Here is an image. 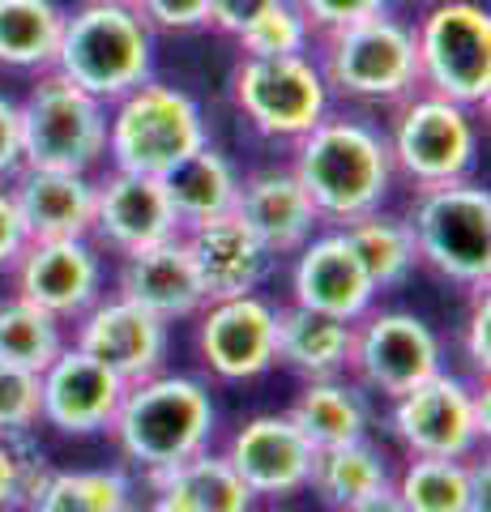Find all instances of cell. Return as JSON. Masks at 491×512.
<instances>
[{
	"label": "cell",
	"instance_id": "cell-1",
	"mask_svg": "<svg viewBox=\"0 0 491 512\" xmlns=\"http://www.w3.org/2000/svg\"><path fill=\"white\" fill-rule=\"evenodd\" d=\"M291 171L321 214V227H346L385 205L393 188L389 141L359 116H325L295 141Z\"/></svg>",
	"mask_w": 491,
	"mask_h": 512
},
{
	"label": "cell",
	"instance_id": "cell-2",
	"mask_svg": "<svg viewBox=\"0 0 491 512\" xmlns=\"http://www.w3.org/2000/svg\"><path fill=\"white\" fill-rule=\"evenodd\" d=\"M214 427L218 410L205 380L163 367V372L124 389L107 436L116 440L120 457L133 470L150 478L158 470H171L180 461L197 457L201 448H210Z\"/></svg>",
	"mask_w": 491,
	"mask_h": 512
},
{
	"label": "cell",
	"instance_id": "cell-3",
	"mask_svg": "<svg viewBox=\"0 0 491 512\" xmlns=\"http://www.w3.org/2000/svg\"><path fill=\"white\" fill-rule=\"evenodd\" d=\"M52 69L99 103H116L154 77V30L129 0H86L65 13Z\"/></svg>",
	"mask_w": 491,
	"mask_h": 512
},
{
	"label": "cell",
	"instance_id": "cell-4",
	"mask_svg": "<svg viewBox=\"0 0 491 512\" xmlns=\"http://www.w3.org/2000/svg\"><path fill=\"white\" fill-rule=\"evenodd\" d=\"M201 146H210L205 111L180 86L146 77L107 103V167L163 180Z\"/></svg>",
	"mask_w": 491,
	"mask_h": 512
},
{
	"label": "cell",
	"instance_id": "cell-5",
	"mask_svg": "<svg viewBox=\"0 0 491 512\" xmlns=\"http://www.w3.org/2000/svg\"><path fill=\"white\" fill-rule=\"evenodd\" d=\"M410 235L419 265L462 291L479 295L491 282V192L474 180L415 188L410 197Z\"/></svg>",
	"mask_w": 491,
	"mask_h": 512
},
{
	"label": "cell",
	"instance_id": "cell-6",
	"mask_svg": "<svg viewBox=\"0 0 491 512\" xmlns=\"http://www.w3.org/2000/svg\"><path fill=\"white\" fill-rule=\"evenodd\" d=\"M22 167L99 175L107 163V103L56 69L35 73L26 99H18Z\"/></svg>",
	"mask_w": 491,
	"mask_h": 512
},
{
	"label": "cell",
	"instance_id": "cell-7",
	"mask_svg": "<svg viewBox=\"0 0 491 512\" xmlns=\"http://www.w3.org/2000/svg\"><path fill=\"white\" fill-rule=\"evenodd\" d=\"M321 77L329 94L351 103H393L419 90V60H415V26L389 13L363 18L334 35H321Z\"/></svg>",
	"mask_w": 491,
	"mask_h": 512
},
{
	"label": "cell",
	"instance_id": "cell-8",
	"mask_svg": "<svg viewBox=\"0 0 491 512\" xmlns=\"http://www.w3.org/2000/svg\"><path fill=\"white\" fill-rule=\"evenodd\" d=\"M419 90L470 111L491 99V18L474 0H432L415 26Z\"/></svg>",
	"mask_w": 491,
	"mask_h": 512
},
{
	"label": "cell",
	"instance_id": "cell-9",
	"mask_svg": "<svg viewBox=\"0 0 491 512\" xmlns=\"http://www.w3.org/2000/svg\"><path fill=\"white\" fill-rule=\"evenodd\" d=\"M389 163L415 188H436L453 180H470L479 167V120L462 103L436 99L415 90L398 103L389 124Z\"/></svg>",
	"mask_w": 491,
	"mask_h": 512
},
{
	"label": "cell",
	"instance_id": "cell-10",
	"mask_svg": "<svg viewBox=\"0 0 491 512\" xmlns=\"http://www.w3.org/2000/svg\"><path fill=\"white\" fill-rule=\"evenodd\" d=\"M231 99L240 107L252 133L265 141L295 146L312 124L329 116V86L312 52L304 56H240L231 77Z\"/></svg>",
	"mask_w": 491,
	"mask_h": 512
},
{
	"label": "cell",
	"instance_id": "cell-11",
	"mask_svg": "<svg viewBox=\"0 0 491 512\" xmlns=\"http://www.w3.org/2000/svg\"><path fill=\"white\" fill-rule=\"evenodd\" d=\"M389 427L410 457L466 461L479 453V444L491 431L487 389L440 367L436 376H427L423 384H415V389L393 402Z\"/></svg>",
	"mask_w": 491,
	"mask_h": 512
},
{
	"label": "cell",
	"instance_id": "cell-12",
	"mask_svg": "<svg viewBox=\"0 0 491 512\" xmlns=\"http://www.w3.org/2000/svg\"><path fill=\"white\" fill-rule=\"evenodd\" d=\"M445 367V350L423 316L389 308V312H368L355 320L351 338V363L346 372L363 393H376L385 402H398L427 376Z\"/></svg>",
	"mask_w": 491,
	"mask_h": 512
},
{
	"label": "cell",
	"instance_id": "cell-13",
	"mask_svg": "<svg viewBox=\"0 0 491 512\" xmlns=\"http://www.w3.org/2000/svg\"><path fill=\"white\" fill-rule=\"evenodd\" d=\"M9 274L13 295H22L26 303H35L65 325H73L107 295L103 252L90 239H26Z\"/></svg>",
	"mask_w": 491,
	"mask_h": 512
},
{
	"label": "cell",
	"instance_id": "cell-14",
	"mask_svg": "<svg viewBox=\"0 0 491 512\" xmlns=\"http://www.w3.org/2000/svg\"><path fill=\"white\" fill-rule=\"evenodd\" d=\"M180 231L184 227L171 210L163 180L116 167L94 175V222L86 239L103 256H133L163 239H176Z\"/></svg>",
	"mask_w": 491,
	"mask_h": 512
},
{
	"label": "cell",
	"instance_id": "cell-15",
	"mask_svg": "<svg viewBox=\"0 0 491 512\" xmlns=\"http://www.w3.org/2000/svg\"><path fill=\"white\" fill-rule=\"evenodd\" d=\"M197 320V355L205 372L227 384H244L278 367L274 346V303L252 295L214 299L193 316Z\"/></svg>",
	"mask_w": 491,
	"mask_h": 512
},
{
	"label": "cell",
	"instance_id": "cell-16",
	"mask_svg": "<svg viewBox=\"0 0 491 512\" xmlns=\"http://www.w3.org/2000/svg\"><path fill=\"white\" fill-rule=\"evenodd\" d=\"M73 346L112 367L124 384H137L167 367L171 325L124 295H103L73 320Z\"/></svg>",
	"mask_w": 491,
	"mask_h": 512
},
{
	"label": "cell",
	"instance_id": "cell-17",
	"mask_svg": "<svg viewBox=\"0 0 491 512\" xmlns=\"http://www.w3.org/2000/svg\"><path fill=\"white\" fill-rule=\"evenodd\" d=\"M124 389L112 367L69 342L39 372V423L60 436H99L112 427Z\"/></svg>",
	"mask_w": 491,
	"mask_h": 512
},
{
	"label": "cell",
	"instance_id": "cell-18",
	"mask_svg": "<svg viewBox=\"0 0 491 512\" xmlns=\"http://www.w3.org/2000/svg\"><path fill=\"white\" fill-rule=\"evenodd\" d=\"M291 303L334 320H355L376 308V286L342 227H321L291 256Z\"/></svg>",
	"mask_w": 491,
	"mask_h": 512
},
{
	"label": "cell",
	"instance_id": "cell-19",
	"mask_svg": "<svg viewBox=\"0 0 491 512\" xmlns=\"http://www.w3.org/2000/svg\"><path fill=\"white\" fill-rule=\"evenodd\" d=\"M312 457L316 448L287 414H257L235 427V436L227 440V461L257 500H291L308 491Z\"/></svg>",
	"mask_w": 491,
	"mask_h": 512
},
{
	"label": "cell",
	"instance_id": "cell-20",
	"mask_svg": "<svg viewBox=\"0 0 491 512\" xmlns=\"http://www.w3.org/2000/svg\"><path fill=\"white\" fill-rule=\"evenodd\" d=\"M184 244H188V256H193L197 278H201L205 303L261 291L265 278L274 274V265H278L235 210L205 218L197 227H184Z\"/></svg>",
	"mask_w": 491,
	"mask_h": 512
},
{
	"label": "cell",
	"instance_id": "cell-21",
	"mask_svg": "<svg viewBox=\"0 0 491 512\" xmlns=\"http://www.w3.org/2000/svg\"><path fill=\"white\" fill-rule=\"evenodd\" d=\"M235 214L248 222V231L261 239V248L274 261H287L308 239L321 231V214L308 201L304 184L295 180L291 167H261L240 180Z\"/></svg>",
	"mask_w": 491,
	"mask_h": 512
},
{
	"label": "cell",
	"instance_id": "cell-22",
	"mask_svg": "<svg viewBox=\"0 0 491 512\" xmlns=\"http://www.w3.org/2000/svg\"><path fill=\"white\" fill-rule=\"evenodd\" d=\"M116 295L137 303V308H146L158 320H167V325L193 320L205 308V291H201V278L193 269V256H188L184 231L154 248L120 256Z\"/></svg>",
	"mask_w": 491,
	"mask_h": 512
},
{
	"label": "cell",
	"instance_id": "cell-23",
	"mask_svg": "<svg viewBox=\"0 0 491 512\" xmlns=\"http://www.w3.org/2000/svg\"><path fill=\"white\" fill-rule=\"evenodd\" d=\"M26 239H86L94 222V175L22 167L5 184Z\"/></svg>",
	"mask_w": 491,
	"mask_h": 512
},
{
	"label": "cell",
	"instance_id": "cell-24",
	"mask_svg": "<svg viewBox=\"0 0 491 512\" xmlns=\"http://www.w3.org/2000/svg\"><path fill=\"white\" fill-rule=\"evenodd\" d=\"M351 338L355 325L351 320H334L308 308H274V346L278 363L291 367L304 380H325V376H346L351 363Z\"/></svg>",
	"mask_w": 491,
	"mask_h": 512
},
{
	"label": "cell",
	"instance_id": "cell-25",
	"mask_svg": "<svg viewBox=\"0 0 491 512\" xmlns=\"http://www.w3.org/2000/svg\"><path fill=\"white\" fill-rule=\"evenodd\" d=\"M287 419L304 431V440L321 453V448H338V444L368 436L372 406H368V393H363L355 380L325 376V380L304 384V393L295 397Z\"/></svg>",
	"mask_w": 491,
	"mask_h": 512
},
{
	"label": "cell",
	"instance_id": "cell-26",
	"mask_svg": "<svg viewBox=\"0 0 491 512\" xmlns=\"http://www.w3.org/2000/svg\"><path fill=\"white\" fill-rule=\"evenodd\" d=\"M308 487L321 495V504L329 512H351L363 500H372L376 491L393 487V470H389L385 453L363 436V440L338 444V448H321V453L312 457Z\"/></svg>",
	"mask_w": 491,
	"mask_h": 512
},
{
	"label": "cell",
	"instance_id": "cell-27",
	"mask_svg": "<svg viewBox=\"0 0 491 512\" xmlns=\"http://www.w3.org/2000/svg\"><path fill=\"white\" fill-rule=\"evenodd\" d=\"M167 201L176 210L180 227H197L205 218L231 214L235 197H240V171L218 146H201L197 154H188L176 171L163 175Z\"/></svg>",
	"mask_w": 491,
	"mask_h": 512
},
{
	"label": "cell",
	"instance_id": "cell-28",
	"mask_svg": "<svg viewBox=\"0 0 491 512\" xmlns=\"http://www.w3.org/2000/svg\"><path fill=\"white\" fill-rule=\"evenodd\" d=\"M150 487L197 512H252L257 508V495L244 487V478L235 474L227 453H214V448H201L197 457L180 461V466L150 474Z\"/></svg>",
	"mask_w": 491,
	"mask_h": 512
},
{
	"label": "cell",
	"instance_id": "cell-29",
	"mask_svg": "<svg viewBox=\"0 0 491 512\" xmlns=\"http://www.w3.org/2000/svg\"><path fill=\"white\" fill-rule=\"evenodd\" d=\"M65 9L56 0H0V69L47 73L56 64Z\"/></svg>",
	"mask_w": 491,
	"mask_h": 512
},
{
	"label": "cell",
	"instance_id": "cell-30",
	"mask_svg": "<svg viewBox=\"0 0 491 512\" xmlns=\"http://www.w3.org/2000/svg\"><path fill=\"white\" fill-rule=\"evenodd\" d=\"M342 231H346V239H351V248L363 261V269H368L376 295L398 291V286H406V278L419 269L415 235H410V222L402 214L372 210V214H363L355 222H346Z\"/></svg>",
	"mask_w": 491,
	"mask_h": 512
},
{
	"label": "cell",
	"instance_id": "cell-31",
	"mask_svg": "<svg viewBox=\"0 0 491 512\" xmlns=\"http://www.w3.org/2000/svg\"><path fill=\"white\" fill-rule=\"evenodd\" d=\"M393 491L406 512H479L474 508V457H410Z\"/></svg>",
	"mask_w": 491,
	"mask_h": 512
},
{
	"label": "cell",
	"instance_id": "cell-32",
	"mask_svg": "<svg viewBox=\"0 0 491 512\" xmlns=\"http://www.w3.org/2000/svg\"><path fill=\"white\" fill-rule=\"evenodd\" d=\"M65 346H69L65 320L47 316L43 308L26 303L22 295L0 299V363L22 367V372L39 376Z\"/></svg>",
	"mask_w": 491,
	"mask_h": 512
},
{
	"label": "cell",
	"instance_id": "cell-33",
	"mask_svg": "<svg viewBox=\"0 0 491 512\" xmlns=\"http://www.w3.org/2000/svg\"><path fill=\"white\" fill-rule=\"evenodd\" d=\"M133 504L124 470H52L22 512H120Z\"/></svg>",
	"mask_w": 491,
	"mask_h": 512
},
{
	"label": "cell",
	"instance_id": "cell-34",
	"mask_svg": "<svg viewBox=\"0 0 491 512\" xmlns=\"http://www.w3.org/2000/svg\"><path fill=\"white\" fill-rule=\"evenodd\" d=\"M244 56H304L312 52V30L304 22L291 0H278L274 9H265L257 22H248L240 35H235Z\"/></svg>",
	"mask_w": 491,
	"mask_h": 512
},
{
	"label": "cell",
	"instance_id": "cell-35",
	"mask_svg": "<svg viewBox=\"0 0 491 512\" xmlns=\"http://www.w3.org/2000/svg\"><path fill=\"white\" fill-rule=\"evenodd\" d=\"M39 427V376L0 363V436H22Z\"/></svg>",
	"mask_w": 491,
	"mask_h": 512
},
{
	"label": "cell",
	"instance_id": "cell-36",
	"mask_svg": "<svg viewBox=\"0 0 491 512\" xmlns=\"http://www.w3.org/2000/svg\"><path fill=\"white\" fill-rule=\"evenodd\" d=\"M291 5L304 13V22L316 39L334 35V30H346L363 18H376V13L389 9V0H291Z\"/></svg>",
	"mask_w": 491,
	"mask_h": 512
},
{
	"label": "cell",
	"instance_id": "cell-37",
	"mask_svg": "<svg viewBox=\"0 0 491 512\" xmlns=\"http://www.w3.org/2000/svg\"><path fill=\"white\" fill-rule=\"evenodd\" d=\"M141 13L154 35L167 30V35H188V30H201L210 22V0H129Z\"/></svg>",
	"mask_w": 491,
	"mask_h": 512
},
{
	"label": "cell",
	"instance_id": "cell-38",
	"mask_svg": "<svg viewBox=\"0 0 491 512\" xmlns=\"http://www.w3.org/2000/svg\"><path fill=\"white\" fill-rule=\"evenodd\" d=\"M466 363L474 376H487V367H491V299H487V291L474 295V308L466 320Z\"/></svg>",
	"mask_w": 491,
	"mask_h": 512
},
{
	"label": "cell",
	"instance_id": "cell-39",
	"mask_svg": "<svg viewBox=\"0 0 491 512\" xmlns=\"http://www.w3.org/2000/svg\"><path fill=\"white\" fill-rule=\"evenodd\" d=\"M22 171V128H18V99L0 90V184H9Z\"/></svg>",
	"mask_w": 491,
	"mask_h": 512
},
{
	"label": "cell",
	"instance_id": "cell-40",
	"mask_svg": "<svg viewBox=\"0 0 491 512\" xmlns=\"http://www.w3.org/2000/svg\"><path fill=\"white\" fill-rule=\"evenodd\" d=\"M278 0H210V22L205 26H214L218 35H240V30L248 22H257L265 9H274Z\"/></svg>",
	"mask_w": 491,
	"mask_h": 512
},
{
	"label": "cell",
	"instance_id": "cell-41",
	"mask_svg": "<svg viewBox=\"0 0 491 512\" xmlns=\"http://www.w3.org/2000/svg\"><path fill=\"white\" fill-rule=\"evenodd\" d=\"M26 248V231H22V218L13 210V197L9 188L0 184V269H9L18 261V252Z\"/></svg>",
	"mask_w": 491,
	"mask_h": 512
},
{
	"label": "cell",
	"instance_id": "cell-42",
	"mask_svg": "<svg viewBox=\"0 0 491 512\" xmlns=\"http://www.w3.org/2000/svg\"><path fill=\"white\" fill-rule=\"evenodd\" d=\"M22 508V470H18V453L13 440L0 436V512H18Z\"/></svg>",
	"mask_w": 491,
	"mask_h": 512
},
{
	"label": "cell",
	"instance_id": "cell-43",
	"mask_svg": "<svg viewBox=\"0 0 491 512\" xmlns=\"http://www.w3.org/2000/svg\"><path fill=\"white\" fill-rule=\"evenodd\" d=\"M351 512H406V504L398 500V491L385 487V491H376L372 500H363V504H359V508H351Z\"/></svg>",
	"mask_w": 491,
	"mask_h": 512
},
{
	"label": "cell",
	"instance_id": "cell-44",
	"mask_svg": "<svg viewBox=\"0 0 491 512\" xmlns=\"http://www.w3.org/2000/svg\"><path fill=\"white\" fill-rule=\"evenodd\" d=\"M146 512H197V508H188L180 500H171V495H154V500L146 504Z\"/></svg>",
	"mask_w": 491,
	"mask_h": 512
},
{
	"label": "cell",
	"instance_id": "cell-45",
	"mask_svg": "<svg viewBox=\"0 0 491 512\" xmlns=\"http://www.w3.org/2000/svg\"><path fill=\"white\" fill-rule=\"evenodd\" d=\"M252 512H295V508H287L282 500H257V508H252Z\"/></svg>",
	"mask_w": 491,
	"mask_h": 512
},
{
	"label": "cell",
	"instance_id": "cell-46",
	"mask_svg": "<svg viewBox=\"0 0 491 512\" xmlns=\"http://www.w3.org/2000/svg\"><path fill=\"white\" fill-rule=\"evenodd\" d=\"M120 512H146V508H141V504H129V508H120Z\"/></svg>",
	"mask_w": 491,
	"mask_h": 512
}]
</instances>
